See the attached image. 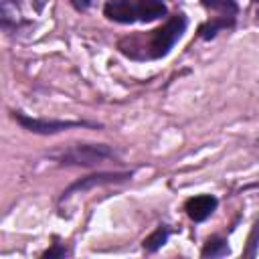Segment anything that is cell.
<instances>
[{
  "instance_id": "1",
  "label": "cell",
  "mask_w": 259,
  "mask_h": 259,
  "mask_svg": "<svg viewBox=\"0 0 259 259\" xmlns=\"http://www.w3.org/2000/svg\"><path fill=\"white\" fill-rule=\"evenodd\" d=\"M184 30H186V18L184 14H176V16H170L156 30H150L146 36L142 34L123 36L117 42V49L130 59H140V61L160 59L170 53V49L184 34Z\"/></svg>"
},
{
  "instance_id": "2",
  "label": "cell",
  "mask_w": 259,
  "mask_h": 259,
  "mask_svg": "<svg viewBox=\"0 0 259 259\" xmlns=\"http://www.w3.org/2000/svg\"><path fill=\"white\" fill-rule=\"evenodd\" d=\"M105 16L113 22H152L166 14L162 0H109L103 8Z\"/></svg>"
},
{
  "instance_id": "3",
  "label": "cell",
  "mask_w": 259,
  "mask_h": 259,
  "mask_svg": "<svg viewBox=\"0 0 259 259\" xmlns=\"http://www.w3.org/2000/svg\"><path fill=\"white\" fill-rule=\"evenodd\" d=\"M117 152L111 146L105 144H77L67 148L65 152L57 154L55 160L61 166H83V168H91L97 166L109 158H115Z\"/></svg>"
},
{
  "instance_id": "4",
  "label": "cell",
  "mask_w": 259,
  "mask_h": 259,
  "mask_svg": "<svg viewBox=\"0 0 259 259\" xmlns=\"http://www.w3.org/2000/svg\"><path fill=\"white\" fill-rule=\"evenodd\" d=\"M12 117L28 132L32 134H42V136H49V134H59V132H67V130H73V127H99L95 123H89V121H71V119H40V117H30V115H24L20 111H12Z\"/></svg>"
},
{
  "instance_id": "5",
  "label": "cell",
  "mask_w": 259,
  "mask_h": 259,
  "mask_svg": "<svg viewBox=\"0 0 259 259\" xmlns=\"http://www.w3.org/2000/svg\"><path fill=\"white\" fill-rule=\"evenodd\" d=\"M130 178H132V172H99V174H91V176H85V178L73 182L71 186H67L63 190V194H61V200H65L71 194L81 192V190H89V188L103 186V184H117V182H125Z\"/></svg>"
},
{
  "instance_id": "6",
  "label": "cell",
  "mask_w": 259,
  "mask_h": 259,
  "mask_svg": "<svg viewBox=\"0 0 259 259\" xmlns=\"http://www.w3.org/2000/svg\"><path fill=\"white\" fill-rule=\"evenodd\" d=\"M217 204H219V200L212 194H198V196H192L184 202V210L192 221L202 223L214 212Z\"/></svg>"
},
{
  "instance_id": "7",
  "label": "cell",
  "mask_w": 259,
  "mask_h": 259,
  "mask_svg": "<svg viewBox=\"0 0 259 259\" xmlns=\"http://www.w3.org/2000/svg\"><path fill=\"white\" fill-rule=\"evenodd\" d=\"M204 8L208 10H214L219 12L221 16H227V18H235L237 16V2L235 0H200Z\"/></svg>"
},
{
  "instance_id": "8",
  "label": "cell",
  "mask_w": 259,
  "mask_h": 259,
  "mask_svg": "<svg viewBox=\"0 0 259 259\" xmlns=\"http://www.w3.org/2000/svg\"><path fill=\"white\" fill-rule=\"evenodd\" d=\"M168 235H170V229H168L166 225H160L154 233H150V235L144 239V249H146L148 253L158 251V249L168 241Z\"/></svg>"
},
{
  "instance_id": "9",
  "label": "cell",
  "mask_w": 259,
  "mask_h": 259,
  "mask_svg": "<svg viewBox=\"0 0 259 259\" xmlns=\"http://www.w3.org/2000/svg\"><path fill=\"white\" fill-rule=\"evenodd\" d=\"M233 22H235V18H227V16H217V18H212V20H208V22H204L200 28H198V32H200V36L202 38H212L221 28H227V26H233Z\"/></svg>"
},
{
  "instance_id": "10",
  "label": "cell",
  "mask_w": 259,
  "mask_h": 259,
  "mask_svg": "<svg viewBox=\"0 0 259 259\" xmlns=\"http://www.w3.org/2000/svg\"><path fill=\"white\" fill-rule=\"evenodd\" d=\"M229 255V245L227 239L223 237H210L202 249V257H225Z\"/></svg>"
},
{
  "instance_id": "11",
  "label": "cell",
  "mask_w": 259,
  "mask_h": 259,
  "mask_svg": "<svg viewBox=\"0 0 259 259\" xmlns=\"http://www.w3.org/2000/svg\"><path fill=\"white\" fill-rule=\"evenodd\" d=\"M257 235H259V223L255 225V229H253V233H251V237H249V249L245 251V255H255V247H257V243H255V239H257Z\"/></svg>"
},
{
  "instance_id": "12",
  "label": "cell",
  "mask_w": 259,
  "mask_h": 259,
  "mask_svg": "<svg viewBox=\"0 0 259 259\" xmlns=\"http://www.w3.org/2000/svg\"><path fill=\"white\" fill-rule=\"evenodd\" d=\"M67 253H69V251H67L65 247H59V245H55L53 249L45 251V253H42V257H49V259H51V257H65Z\"/></svg>"
},
{
  "instance_id": "13",
  "label": "cell",
  "mask_w": 259,
  "mask_h": 259,
  "mask_svg": "<svg viewBox=\"0 0 259 259\" xmlns=\"http://www.w3.org/2000/svg\"><path fill=\"white\" fill-rule=\"evenodd\" d=\"M77 10H85L89 4H91V0H69Z\"/></svg>"
},
{
  "instance_id": "14",
  "label": "cell",
  "mask_w": 259,
  "mask_h": 259,
  "mask_svg": "<svg viewBox=\"0 0 259 259\" xmlns=\"http://www.w3.org/2000/svg\"><path fill=\"white\" fill-rule=\"evenodd\" d=\"M253 2H255V4H259V0H253Z\"/></svg>"
}]
</instances>
